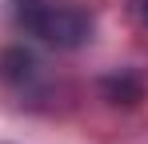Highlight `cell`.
<instances>
[{
	"instance_id": "obj_1",
	"label": "cell",
	"mask_w": 148,
	"mask_h": 144,
	"mask_svg": "<svg viewBox=\"0 0 148 144\" xmlns=\"http://www.w3.org/2000/svg\"><path fill=\"white\" fill-rule=\"evenodd\" d=\"M16 24L52 48H80L92 36V12L84 0H16Z\"/></svg>"
},
{
	"instance_id": "obj_2",
	"label": "cell",
	"mask_w": 148,
	"mask_h": 144,
	"mask_svg": "<svg viewBox=\"0 0 148 144\" xmlns=\"http://www.w3.org/2000/svg\"><path fill=\"white\" fill-rule=\"evenodd\" d=\"M132 8L140 12V20H148V0H132Z\"/></svg>"
}]
</instances>
